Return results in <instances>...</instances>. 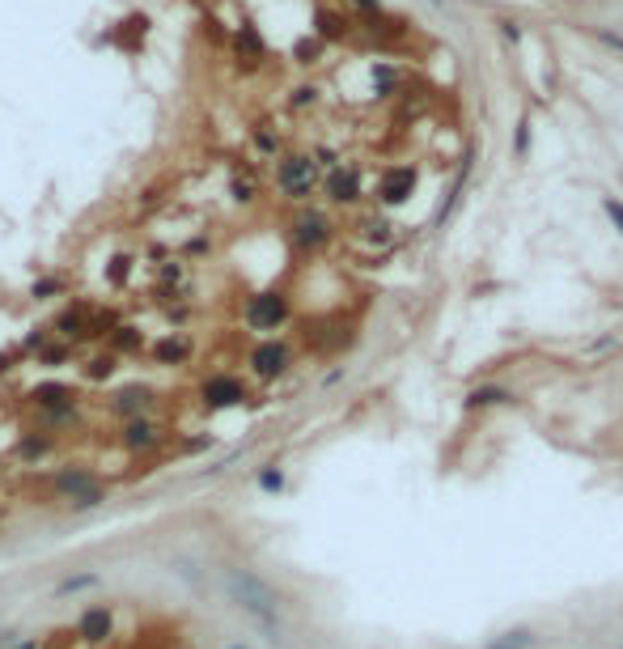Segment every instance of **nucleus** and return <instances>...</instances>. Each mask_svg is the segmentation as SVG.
<instances>
[{"label": "nucleus", "mask_w": 623, "mask_h": 649, "mask_svg": "<svg viewBox=\"0 0 623 649\" xmlns=\"http://www.w3.org/2000/svg\"><path fill=\"white\" fill-rule=\"evenodd\" d=\"M220 590L230 594L233 607H238L271 645H284V599L268 577L255 573L250 564H225V569H220Z\"/></svg>", "instance_id": "obj_1"}, {"label": "nucleus", "mask_w": 623, "mask_h": 649, "mask_svg": "<svg viewBox=\"0 0 623 649\" xmlns=\"http://www.w3.org/2000/svg\"><path fill=\"white\" fill-rule=\"evenodd\" d=\"M47 501L64 514H94L110 501V484L89 458H64L60 467L47 471Z\"/></svg>", "instance_id": "obj_2"}, {"label": "nucleus", "mask_w": 623, "mask_h": 649, "mask_svg": "<svg viewBox=\"0 0 623 649\" xmlns=\"http://www.w3.org/2000/svg\"><path fill=\"white\" fill-rule=\"evenodd\" d=\"M110 438H115V446H119L123 458H132V463H140V458H158L166 446H174V429L161 417L123 420V425H115Z\"/></svg>", "instance_id": "obj_3"}, {"label": "nucleus", "mask_w": 623, "mask_h": 649, "mask_svg": "<svg viewBox=\"0 0 623 649\" xmlns=\"http://www.w3.org/2000/svg\"><path fill=\"white\" fill-rule=\"evenodd\" d=\"M250 404V382L233 369H208L196 382V407L204 417H220V412H238Z\"/></svg>", "instance_id": "obj_4"}, {"label": "nucleus", "mask_w": 623, "mask_h": 649, "mask_svg": "<svg viewBox=\"0 0 623 649\" xmlns=\"http://www.w3.org/2000/svg\"><path fill=\"white\" fill-rule=\"evenodd\" d=\"M161 391L153 386V382H119V386H110L107 395H102V417H110L115 425H123V420H136V417H161Z\"/></svg>", "instance_id": "obj_5"}, {"label": "nucleus", "mask_w": 623, "mask_h": 649, "mask_svg": "<svg viewBox=\"0 0 623 649\" xmlns=\"http://www.w3.org/2000/svg\"><path fill=\"white\" fill-rule=\"evenodd\" d=\"M297 353L293 344L281 340V335H268V340H255L246 348V378L259 382V386H271V382L289 378V369H293Z\"/></svg>", "instance_id": "obj_6"}, {"label": "nucleus", "mask_w": 623, "mask_h": 649, "mask_svg": "<svg viewBox=\"0 0 623 649\" xmlns=\"http://www.w3.org/2000/svg\"><path fill=\"white\" fill-rule=\"evenodd\" d=\"M289 319H293V302H289V294H281V289L250 294V297H246V306H242L246 331H255L259 340H268V335L284 331V327H289Z\"/></svg>", "instance_id": "obj_7"}, {"label": "nucleus", "mask_w": 623, "mask_h": 649, "mask_svg": "<svg viewBox=\"0 0 623 649\" xmlns=\"http://www.w3.org/2000/svg\"><path fill=\"white\" fill-rule=\"evenodd\" d=\"M276 191L293 204H306L318 191V161L310 153H289L276 161Z\"/></svg>", "instance_id": "obj_8"}, {"label": "nucleus", "mask_w": 623, "mask_h": 649, "mask_svg": "<svg viewBox=\"0 0 623 649\" xmlns=\"http://www.w3.org/2000/svg\"><path fill=\"white\" fill-rule=\"evenodd\" d=\"M331 238H335V221L322 209L301 204V209L293 212V221H289V242H293V251H301V255H318L322 246H331Z\"/></svg>", "instance_id": "obj_9"}, {"label": "nucleus", "mask_w": 623, "mask_h": 649, "mask_svg": "<svg viewBox=\"0 0 623 649\" xmlns=\"http://www.w3.org/2000/svg\"><path fill=\"white\" fill-rule=\"evenodd\" d=\"M73 637L86 649H107L110 641L119 637V612H115L110 603H89V607L77 612Z\"/></svg>", "instance_id": "obj_10"}, {"label": "nucleus", "mask_w": 623, "mask_h": 649, "mask_svg": "<svg viewBox=\"0 0 623 649\" xmlns=\"http://www.w3.org/2000/svg\"><path fill=\"white\" fill-rule=\"evenodd\" d=\"M26 425L51 438H73V433L89 429V412L86 404H64V407H26Z\"/></svg>", "instance_id": "obj_11"}, {"label": "nucleus", "mask_w": 623, "mask_h": 649, "mask_svg": "<svg viewBox=\"0 0 623 649\" xmlns=\"http://www.w3.org/2000/svg\"><path fill=\"white\" fill-rule=\"evenodd\" d=\"M60 446H64L60 438H51V433H38V429H30V425H26V429L13 438L9 458H13L17 467H47L51 458L60 454Z\"/></svg>", "instance_id": "obj_12"}, {"label": "nucleus", "mask_w": 623, "mask_h": 649, "mask_svg": "<svg viewBox=\"0 0 623 649\" xmlns=\"http://www.w3.org/2000/svg\"><path fill=\"white\" fill-rule=\"evenodd\" d=\"M145 356L158 369H183V366H191L196 344H191V335H187V331H166V335H158V340L148 344Z\"/></svg>", "instance_id": "obj_13"}, {"label": "nucleus", "mask_w": 623, "mask_h": 649, "mask_svg": "<svg viewBox=\"0 0 623 649\" xmlns=\"http://www.w3.org/2000/svg\"><path fill=\"white\" fill-rule=\"evenodd\" d=\"M26 407H64V404H86L81 386L68 378H38L35 386H26Z\"/></svg>", "instance_id": "obj_14"}, {"label": "nucleus", "mask_w": 623, "mask_h": 649, "mask_svg": "<svg viewBox=\"0 0 623 649\" xmlns=\"http://www.w3.org/2000/svg\"><path fill=\"white\" fill-rule=\"evenodd\" d=\"M89 314H94V306H86V302H73V306H64L56 319H51V335L64 344H73V348H81V344H94L89 340Z\"/></svg>", "instance_id": "obj_15"}, {"label": "nucleus", "mask_w": 623, "mask_h": 649, "mask_svg": "<svg viewBox=\"0 0 623 649\" xmlns=\"http://www.w3.org/2000/svg\"><path fill=\"white\" fill-rule=\"evenodd\" d=\"M415 183H420L415 166H391L378 183V204L382 209H399V204H407V200L415 196Z\"/></svg>", "instance_id": "obj_16"}, {"label": "nucleus", "mask_w": 623, "mask_h": 649, "mask_svg": "<svg viewBox=\"0 0 623 649\" xmlns=\"http://www.w3.org/2000/svg\"><path fill=\"white\" fill-rule=\"evenodd\" d=\"M322 191H327L331 204H356V200L365 196V183H361V170L356 166H331L327 179H322Z\"/></svg>", "instance_id": "obj_17"}, {"label": "nucleus", "mask_w": 623, "mask_h": 649, "mask_svg": "<svg viewBox=\"0 0 623 649\" xmlns=\"http://www.w3.org/2000/svg\"><path fill=\"white\" fill-rule=\"evenodd\" d=\"M102 348H107V353H115L119 361H132V356H145L148 335L136 327V323H119V327H115L107 340H102Z\"/></svg>", "instance_id": "obj_18"}, {"label": "nucleus", "mask_w": 623, "mask_h": 649, "mask_svg": "<svg viewBox=\"0 0 623 649\" xmlns=\"http://www.w3.org/2000/svg\"><path fill=\"white\" fill-rule=\"evenodd\" d=\"M81 386H110L115 382V374H119V356L107 353V348H98V353H89L86 361H81Z\"/></svg>", "instance_id": "obj_19"}, {"label": "nucleus", "mask_w": 623, "mask_h": 649, "mask_svg": "<svg viewBox=\"0 0 623 649\" xmlns=\"http://www.w3.org/2000/svg\"><path fill=\"white\" fill-rule=\"evenodd\" d=\"M102 586V573H94V569H81V573H68L60 577L56 586H51V599H77V594H89V590Z\"/></svg>", "instance_id": "obj_20"}, {"label": "nucleus", "mask_w": 623, "mask_h": 649, "mask_svg": "<svg viewBox=\"0 0 623 649\" xmlns=\"http://www.w3.org/2000/svg\"><path fill=\"white\" fill-rule=\"evenodd\" d=\"M73 344H64V340H56V335H51L47 344H43V348H38L35 356H30V361H35L38 369H64V366H73Z\"/></svg>", "instance_id": "obj_21"}, {"label": "nucleus", "mask_w": 623, "mask_h": 649, "mask_svg": "<svg viewBox=\"0 0 623 649\" xmlns=\"http://www.w3.org/2000/svg\"><path fill=\"white\" fill-rule=\"evenodd\" d=\"M514 395L505 391V386H475V391L463 399V407L466 412H479V407H501V404H509Z\"/></svg>", "instance_id": "obj_22"}, {"label": "nucleus", "mask_w": 623, "mask_h": 649, "mask_svg": "<svg viewBox=\"0 0 623 649\" xmlns=\"http://www.w3.org/2000/svg\"><path fill=\"white\" fill-rule=\"evenodd\" d=\"M255 489L268 492V497L284 492V489H289V476H284V467H281V463H263V467L255 471Z\"/></svg>", "instance_id": "obj_23"}, {"label": "nucleus", "mask_w": 623, "mask_h": 649, "mask_svg": "<svg viewBox=\"0 0 623 649\" xmlns=\"http://www.w3.org/2000/svg\"><path fill=\"white\" fill-rule=\"evenodd\" d=\"M217 446L212 433H174V450L183 454V458H196V454H208Z\"/></svg>", "instance_id": "obj_24"}, {"label": "nucleus", "mask_w": 623, "mask_h": 649, "mask_svg": "<svg viewBox=\"0 0 623 649\" xmlns=\"http://www.w3.org/2000/svg\"><path fill=\"white\" fill-rule=\"evenodd\" d=\"M170 573L179 577V582H187L191 590H208V577L199 573V564L187 561V556H174V561H170Z\"/></svg>", "instance_id": "obj_25"}, {"label": "nucleus", "mask_w": 623, "mask_h": 649, "mask_svg": "<svg viewBox=\"0 0 623 649\" xmlns=\"http://www.w3.org/2000/svg\"><path fill=\"white\" fill-rule=\"evenodd\" d=\"M484 649H535V628H514V633L488 641Z\"/></svg>", "instance_id": "obj_26"}, {"label": "nucleus", "mask_w": 623, "mask_h": 649, "mask_svg": "<svg viewBox=\"0 0 623 649\" xmlns=\"http://www.w3.org/2000/svg\"><path fill=\"white\" fill-rule=\"evenodd\" d=\"M51 340V327H30L22 335V344H17V353H22V361H30V356L38 353V348H43V344Z\"/></svg>", "instance_id": "obj_27"}, {"label": "nucleus", "mask_w": 623, "mask_h": 649, "mask_svg": "<svg viewBox=\"0 0 623 649\" xmlns=\"http://www.w3.org/2000/svg\"><path fill=\"white\" fill-rule=\"evenodd\" d=\"M60 294H64L60 276H38V281L30 284V297H35V302H51V297H60Z\"/></svg>", "instance_id": "obj_28"}, {"label": "nucleus", "mask_w": 623, "mask_h": 649, "mask_svg": "<svg viewBox=\"0 0 623 649\" xmlns=\"http://www.w3.org/2000/svg\"><path fill=\"white\" fill-rule=\"evenodd\" d=\"M128 276H132V255H119V259H110V272H107V281L119 289V284H128Z\"/></svg>", "instance_id": "obj_29"}, {"label": "nucleus", "mask_w": 623, "mask_h": 649, "mask_svg": "<svg viewBox=\"0 0 623 649\" xmlns=\"http://www.w3.org/2000/svg\"><path fill=\"white\" fill-rule=\"evenodd\" d=\"M365 238H369V242H373V246H386V242H394L391 225H386V221H382V217H373V221H369V225H365Z\"/></svg>", "instance_id": "obj_30"}, {"label": "nucleus", "mask_w": 623, "mask_h": 649, "mask_svg": "<svg viewBox=\"0 0 623 649\" xmlns=\"http://www.w3.org/2000/svg\"><path fill=\"white\" fill-rule=\"evenodd\" d=\"M238 47H246L250 56H263V38L255 35V26H242V35H238Z\"/></svg>", "instance_id": "obj_31"}, {"label": "nucleus", "mask_w": 623, "mask_h": 649, "mask_svg": "<svg viewBox=\"0 0 623 649\" xmlns=\"http://www.w3.org/2000/svg\"><path fill=\"white\" fill-rule=\"evenodd\" d=\"M230 196L238 200V204H250V200H255V183H250V179H233V183H230Z\"/></svg>", "instance_id": "obj_32"}, {"label": "nucleus", "mask_w": 623, "mask_h": 649, "mask_svg": "<svg viewBox=\"0 0 623 649\" xmlns=\"http://www.w3.org/2000/svg\"><path fill=\"white\" fill-rule=\"evenodd\" d=\"M17 361H22L17 348H0V378H9L13 369H17Z\"/></svg>", "instance_id": "obj_33"}, {"label": "nucleus", "mask_w": 623, "mask_h": 649, "mask_svg": "<svg viewBox=\"0 0 623 649\" xmlns=\"http://www.w3.org/2000/svg\"><path fill=\"white\" fill-rule=\"evenodd\" d=\"M526 149H530V123H517V132H514V153L517 158H526Z\"/></svg>", "instance_id": "obj_34"}, {"label": "nucleus", "mask_w": 623, "mask_h": 649, "mask_svg": "<svg viewBox=\"0 0 623 649\" xmlns=\"http://www.w3.org/2000/svg\"><path fill=\"white\" fill-rule=\"evenodd\" d=\"M602 209H607V217H611V225L623 233V204L619 200H602Z\"/></svg>", "instance_id": "obj_35"}, {"label": "nucleus", "mask_w": 623, "mask_h": 649, "mask_svg": "<svg viewBox=\"0 0 623 649\" xmlns=\"http://www.w3.org/2000/svg\"><path fill=\"white\" fill-rule=\"evenodd\" d=\"M373 77H378V94H391V86H394V68H386V64H382V68H378Z\"/></svg>", "instance_id": "obj_36"}, {"label": "nucleus", "mask_w": 623, "mask_h": 649, "mask_svg": "<svg viewBox=\"0 0 623 649\" xmlns=\"http://www.w3.org/2000/svg\"><path fill=\"white\" fill-rule=\"evenodd\" d=\"M318 22H322V35H327V38H335V35L343 30V26H340V17H331V13H322Z\"/></svg>", "instance_id": "obj_37"}, {"label": "nucleus", "mask_w": 623, "mask_h": 649, "mask_svg": "<svg viewBox=\"0 0 623 649\" xmlns=\"http://www.w3.org/2000/svg\"><path fill=\"white\" fill-rule=\"evenodd\" d=\"M9 649H47V645H43V641H38V637H17V641H13Z\"/></svg>", "instance_id": "obj_38"}, {"label": "nucleus", "mask_w": 623, "mask_h": 649, "mask_svg": "<svg viewBox=\"0 0 623 649\" xmlns=\"http://www.w3.org/2000/svg\"><path fill=\"white\" fill-rule=\"evenodd\" d=\"M22 637V633H17V628H0V649H9L13 641Z\"/></svg>", "instance_id": "obj_39"}, {"label": "nucleus", "mask_w": 623, "mask_h": 649, "mask_svg": "<svg viewBox=\"0 0 623 649\" xmlns=\"http://www.w3.org/2000/svg\"><path fill=\"white\" fill-rule=\"evenodd\" d=\"M306 102H314V89H297V94H293V107H306Z\"/></svg>", "instance_id": "obj_40"}, {"label": "nucleus", "mask_w": 623, "mask_h": 649, "mask_svg": "<svg viewBox=\"0 0 623 649\" xmlns=\"http://www.w3.org/2000/svg\"><path fill=\"white\" fill-rule=\"evenodd\" d=\"M602 43H607V47H615V51H623V38L619 35H602Z\"/></svg>", "instance_id": "obj_41"}, {"label": "nucleus", "mask_w": 623, "mask_h": 649, "mask_svg": "<svg viewBox=\"0 0 623 649\" xmlns=\"http://www.w3.org/2000/svg\"><path fill=\"white\" fill-rule=\"evenodd\" d=\"M220 649H250L246 641H230V645H220Z\"/></svg>", "instance_id": "obj_42"}, {"label": "nucleus", "mask_w": 623, "mask_h": 649, "mask_svg": "<svg viewBox=\"0 0 623 649\" xmlns=\"http://www.w3.org/2000/svg\"><path fill=\"white\" fill-rule=\"evenodd\" d=\"M356 5H361V9H378V0H356Z\"/></svg>", "instance_id": "obj_43"}, {"label": "nucleus", "mask_w": 623, "mask_h": 649, "mask_svg": "<svg viewBox=\"0 0 623 649\" xmlns=\"http://www.w3.org/2000/svg\"><path fill=\"white\" fill-rule=\"evenodd\" d=\"M0 489H5V467H0Z\"/></svg>", "instance_id": "obj_44"}]
</instances>
